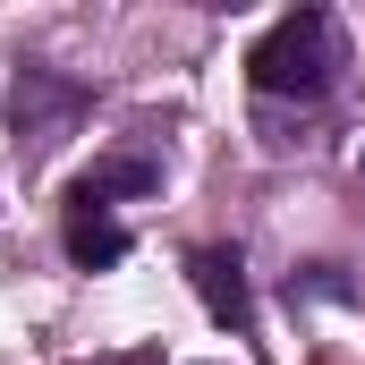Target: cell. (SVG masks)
Segmentation results:
<instances>
[{"mask_svg":"<svg viewBox=\"0 0 365 365\" xmlns=\"http://www.w3.org/2000/svg\"><path fill=\"white\" fill-rule=\"evenodd\" d=\"M247 77L264 93H323L340 77V26L323 9H289L272 34L247 51Z\"/></svg>","mask_w":365,"mask_h":365,"instance_id":"obj_1","label":"cell"},{"mask_svg":"<svg viewBox=\"0 0 365 365\" xmlns=\"http://www.w3.org/2000/svg\"><path fill=\"white\" fill-rule=\"evenodd\" d=\"M77 119H86V86H68V77H51V68H26V77H17V93H9L17 145H60Z\"/></svg>","mask_w":365,"mask_h":365,"instance_id":"obj_2","label":"cell"},{"mask_svg":"<svg viewBox=\"0 0 365 365\" xmlns=\"http://www.w3.org/2000/svg\"><path fill=\"white\" fill-rule=\"evenodd\" d=\"M187 280H195V297L212 306V323H247V314H255V297H247V264H238L230 247H195V255H187Z\"/></svg>","mask_w":365,"mask_h":365,"instance_id":"obj_3","label":"cell"},{"mask_svg":"<svg viewBox=\"0 0 365 365\" xmlns=\"http://www.w3.org/2000/svg\"><path fill=\"white\" fill-rule=\"evenodd\" d=\"M68 255H77L86 272H102V264H119V255H128V230H119L102 204H68Z\"/></svg>","mask_w":365,"mask_h":365,"instance_id":"obj_4","label":"cell"},{"mask_svg":"<svg viewBox=\"0 0 365 365\" xmlns=\"http://www.w3.org/2000/svg\"><path fill=\"white\" fill-rule=\"evenodd\" d=\"M162 187V170L153 162H102V170H86V179L68 187V204H110V195H153Z\"/></svg>","mask_w":365,"mask_h":365,"instance_id":"obj_5","label":"cell"}]
</instances>
